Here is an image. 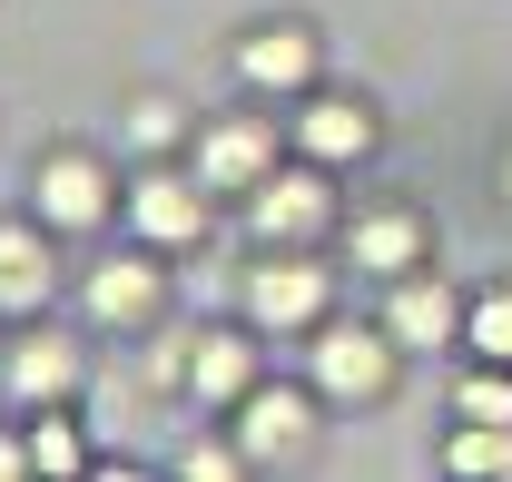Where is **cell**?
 <instances>
[{"mask_svg":"<svg viewBox=\"0 0 512 482\" xmlns=\"http://www.w3.org/2000/svg\"><path fill=\"white\" fill-rule=\"evenodd\" d=\"M178 473H188V482H227V473H247V443H188Z\"/></svg>","mask_w":512,"mask_h":482,"instance_id":"cell-20","label":"cell"},{"mask_svg":"<svg viewBox=\"0 0 512 482\" xmlns=\"http://www.w3.org/2000/svg\"><path fill=\"white\" fill-rule=\"evenodd\" d=\"M394 335L384 325H316V384L335 404H384V384H394Z\"/></svg>","mask_w":512,"mask_h":482,"instance_id":"cell-2","label":"cell"},{"mask_svg":"<svg viewBox=\"0 0 512 482\" xmlns=\"http://www.w3.org/2000/svg\"><path fill=\"white\" fill-rule=\"evenodd\" d=\"M325 217H335V197H325V158H316V168H266V178L247 187V227L266 246H306Z\"/></svg>","mask_w":512,"mask_h":482,"instance_id":"cell-3","label":"cell"},{"mask_svg":"<svg viewBox=\"0 0 512 482\" xmlns=\"http://www.w3.org/2000/svg\"><path fill=\"white\" fill-rule=\"evenodd\" d=\"M109 217V168L89 158V148H60V158H40V227H99Z\"/></svg>","mask_w":512,"mask_h":482,"instance_id":"cell-9","label":"cell"},{"mask_svg":"<svg viewBox=\"0 0 512 482\" xmlns=\"http://www.w3.org/2000/svg\"><path fill=\"white\" fill-rule=\"evenodd\" d=\"M178 394H188L197 414H237L256 394V345L247 335H197L188 364H178Z\"/></svg>","mask_w":512,"mask_h":482,"instance_id":"cell-7","label":"cell"},{"mask_svg":"<svg viewBox=\"0 0 512 482\" xmlns=\"http://www.w3.org/2000/svg\"><path fill=\"white\" fill-rule=\"evenodd\" d=\"M10 473H40V463H30V433H0V482Z\"/></svg>","mask_w":512,"mask_h":482,"instance_id":"cell-22","label":"cell"},{"mask_svg":"<svg viewBox=\"0 0 512 482\" xmlns=\"http://www.w3.org/2000/svg\"><path fill=\"white\" fill-rule=\"evenodd\" d=\"M355 266H375V276L424 266V217H414V207H375V217H355Z\"/></svg>","mask_w":512,"mask_h":482,"instance_id":"cell-14","label":"cell"},{"mask_svg":"<svg viewBox=\"0 0 512 482\" xmlns=\"http://www.w3.org/2000/svg\"><path fill=\"white\" fill-rule=\"evenodd\" d=\"M79 305H89V325H148V315H158V266H148V256H119V266H89Z\"/></svg>","mask_w":512,"mask_h":482,"instance_id":"cell-12","label":"cell"},{"mask_svg":"<svg viewBox=\"0 0 512 482\" xmlns=\"http://www.w3.org/2000/svg\"><path fill=\"white\" fill-rule=\"evenodd\" d=\"M30 463H40V473H79V463H89V453H79V423H69L60 404L30 414Z\"/></svg>","mask_w":512,"mask_h":482,"instance_id":"cell-18","label":"cell"},{"mask_svg":"<svg viewBox=\"0 0 512 482\" xmlns=\"http://www.w3.org/2000/svg\"><path fill=\"white\" fill-rule=\"evenodd\" d=\"M463 345H473L483 364H512V286L473 296V315H463Z\"/></svg>","mask_w":512,"mask_h":482,"instance_id":"cell-17","label":"cell"},{"mask_svg":"<svg viewBox=\"0 0 512 482\" xmlns=\"http://www.w3.org/2000/svg\"><path fill=\"white\" fill-rule=\"evenodd\" d=\"M276 168V128L256 119V109H227V119L197 128V178L207 187H256Z\"/></svg>","mask_w":512,"mask_h":482,"instance_id":"cell-8","label":"cell"},{"mask_svg":"<svg viewBox=\"0 0 512 482\" xmlns=\"http://www.w3.org/2000/svg\"><path fill=\"white\" fill-rule=\"evenodd\" d=\"M128 138H138V148H168V138H178V109H168V99H138Z\"/></svg>","mask_w":512,"mask_h":482,"instance_id":"cell-21","label":"cell"},{"mask_svg":"<svg viewBox=\"0 0 512 482\" xmlns=\"http://www.w3.org/2000/svg\"><path fill=\"white\" fill-rule=\"evenodd\" d=\"M10 394H20L30 414H40V404H69V394H79V355L50 345V335H40V345H10Z\"/></svg>","mask_w":512,"mask_h":482,"instance_id":"cell-15","label":"cell"},{"mask_svg":"<svg viewBox=\"0 0 512 482\" xmlns=\"http://www.w3.org/2000/svg\"><path fill=\"white\" fill-rule=\"evenodd\" d=\"M50 286H60V266H50L40 217H10V227H0V315H40Z\"/></svg>","mask_w":512,"mask_h":482,"instance_id":"cell-11","label":"cell"},{"mask_svg":"<svg viewBox=\"0 0 512 482\" xmlns=\"http://www.w3.org/2000/svg\"><path fill=\"white\" fill-rule=\"evenodd\" d=\"M463 315H473V305L453 296L444 276H414V266H404V276H394V305H384V335H394L404 355H434V345H463Z\"/></svg>","mask_w":512,"mask_h":482,"instance_id":"cell-5","label":"cell"},{"mask_svg":"<svg viewBox=\"0 0 512 482\" xmlns=\"http://www.w3.org/2000/svg\"><path fill=\"white\" fill-rule=\"evenodd\" d=\"M296 148L325 158V168H345V158L375 148V109H355V99H306V109H296Z\"/></svg>","mask_w":512,"mask_h":482,"instance_id":"cell-13","label":"cell"},{"mask_svg":"<svg viewBox=\"0 0 512 482\" xmlns=\"http://www.w3.org/2000/svg\"><path fill=\"white\" fill-rule=\"evenodd\" d=\"M444 473H512V423H463L444 443Z\"/></svg>","mask_w":512,"mask_h":482,"instance_id":"cell-16","label":"cell"},{"mask_svg":"<svg viewBox=\"0 0 512 482\" xmlns=\"http://www.w3.org/2000/svg\"><path fill=\"white\" fill-rule=\"evenodd\" d=\"M453 414L463 423H512V364H473L463 394H453Z\"/></svg>","mask_w":512,"mask_h":482,"instance_id":"cell-19","label":"cell"},{"mask_svg":"<svg viewBox=\"0 0 512 482\" xmlns=\"http://www.w3.org/2000/svg\"><path fill=\"white\" fill-rule=\"evenodd\" d=\"M306 433H316V404H306L296 384H256L247 404H237V443H247V463L306 453Z\"/></svg>","mask_w":512,"mask_h":482,"instance_id":"cell-10","label":"cell"},{"mask_svg":"<svg viewBox=\"0 0 512 482\" xmlns=\"http://www.w3.org/2000/svg\"><path fill=\"white\" fill-rule=\"evenodd\" d=\"M207 197L217 187L197 178V168H148V178L128 187V227L148 246H197L207 237Z\"/></svg>","mask_w":512,"mask_h":482,"instance_id":"cell-4","label":"cell"},{"mask_svg":"<svg viewBox=\"0 0 512 482\" xmlns=\"http://www.w3.org/2000/svg\"><path fill=\"white\" fill-rule=\"evenodd\" d=\"M237 79H247L256 99H306V89H316V30H306V20H266V30H247Z\"/></svg>","mask_w":512,"mask_h":482,"instance_id":"cell-6","label":"cell"},{"mask_svg":"<svg viewBox=\"0 0 512 482\" xmlns=\"http://www.w3.org/2000/svg\"><path fill=\"white\" fill-rule=\"evenodd\" d=\"M256 335H316L325 325V266H306L296 246H276L266 266H247V286H237Z\"/></svg>","mask_w":512,"mask_h":482,"instance_id":"cell-1","label":"cell"}]
</instances>
